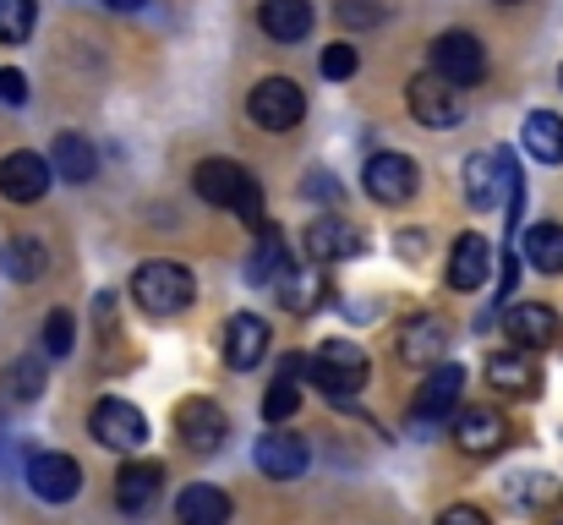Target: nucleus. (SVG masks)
Segmentation results:
<instances>
[{
	"label": "nucleus",
	"instance_id": "16",
	"mask_svg": "<svg viewBox=\"0 0 563 525\" xmlns=\"http://www.w3.org/2000/svg\"><path fill=\"white\" fill-rule=\"evenodd\" d=\"M504 438H509V422H504L493 405H471V411H460V422H454V444H460L465 455H498Z\"/></svg>",
	"mask_w": 563,
	"mask_h": 525
},
{
	"label": "nucleus",
	"instance_id": "24",
	"mask_svg": "<svg viewBox=\"0 0 563 525\" xmlns=\"http://www.w3.org/2000/svg\"><path fill=\"white\" fill-rule=\"evenodd\" d=\"M257 22H263L268 39L296 44V39L312 33V0H263V6H257Z\"/></svg>",
	"mask_w": 563,
	"mask_h": 525
},
{
	"label": "nucleus",
	"instance_id": "21",
	"mask_svg": "<svg viewBox=\"0 0 563 525\" xmlns=\"http://www.w3.org/2000/svg\"><path fill=\"white\" fill-rule=\"evenodd\" d=\"M443 350H449V324H443V318H410V324L399 329V356H405L410 367H438Z\"/></svg>",
	"mask_w": 563,
	"mask_h": 525
},
{
	"label": "nucleus",
	"instance_id": "36",
	"mask_svg": "<svg viewBox=\"0 0 563 525\" xmlns=\"http://www.w3.org/2000/svg\"><path fill=\"white\" fill-rule=\"evenodd\" d=\"M334 11H340L345 28H373V22H383V0H334Z\"/></svg>",
	"mask_w": 563,
	"mask_h": 525
},
{
	"label": "nucleus",
	"instance_id": "18",
	"mask_svg": "<svg viewBox=\"0 0 563 525\" xmlns=\"http://www.w3.org/2000/svg\"><path fill=\"white\" fill-rule=\"evenodd\" d=\"M351 252H362V230H356L351 219L329 214V219H312V225H307V258H312V263H340V258H351Z\"/></svg>",
	"mask_w": 563,
	"mask_h": 525
},
{
	"label": "nucleus",
	"instance_id": "1",
	"mask_svg": "<svg viewBox=\"0 0 563 525\" xmlns=\"http://www.w3.org/2000/svg\"><path fill=\"white\" fill-rule=\"evenodd\" d=\"M191 296H197L191 274L181 263H170V258H148V263L132 274V302H137L148 318H181L191 307Z\"/></svg>",
	"mask_w": 563,
	"mask_h": 525
},
{
	"label": "nucleus",
	"instance_id": "7",
	"mask_svg": "<svg viewBox=\"0 0 563 525\" xmlns=\"http://www.w3.org/2000/svg\"><path fill=\"white\" fill-rule=\"evenodd\" d=\"M88 433H93L104 449L137 455V449L148 444V416H143L132 400H99L93 416H88Z\"/></svg>",
	"mask_w": 563,
	"mask_h": 525
},
{
	"label": "nucleus",
	"instance_id": "42",
	"mask_svg": "<svg viewBox=\"0 0 563 525\" xmlns=\"http://www.w3.org/2000/svg\"><path fill=\"white\" fill-rule=\"evenodd\" d=\"M104 6H110V11H143L148 0H104Z\"/></svg>",
	"mask_w": 563,
	"mask_h": 525
},
{
	"label": "nucleus",
	"instance_id": "17",
	"mask_svg": "<svg viewBox=\"0 0 563 525\" xmlns=\"http://www.w3.org/2000/svg\"><path fill=\"white\" fill-rule=\"evenodd\" d=\"M252 466H257L263 477H274V482H296V477L307 471V444H301L296 433H268V438H257Z\"/></svg>",
	"mask_w": 563,
	"mask_h": 525
},
{
	"label": "nucleus",
	"instance_id": "37",
	"mask_svg": "<svg viewBox=\"0 0 563 525\" xmlns=\"http://www.w3.org/2000/svg\"><path fill=\"white\" fill-rule=\"evenodd\" d=\"M351 72H356V50H351V44H329V50H323V77L345 83Z\"/></svg>",
	"mask_w": 563,
	"mask_h": 525
},
{
	"label": "nucleus",
	"instance_id": "26",
	"mask_svg": "<svg viewBox=\"0 0 563 525\" xmlns=\"http://www.w3.org/2000/svg\"><path fill=\"white\" fill-rule=\"evenodd\" d=\"M526 154L542 160V165H563V116L553 110H531L526 116V132H520Z\"/></svg>",
	"mask_w": 563,
	"mask_h": 525
},
{
	"label": "nucleus",
	"instance_id": "35",
	"mask_svg": "<svg viewBox=\"0 0 563 525\" xmlns=\"http://www.w3.org/2000/svg\"><path fill=\"white\" fill-rule=\"evenodd\" d=\"M5 389L16 394V400H38V389H44V367L27 356V361H16L11 367V378H5Z\"/></svg>",
	"mask_w": 563,
	"mask_h": 525
},
{
	"label": "nucleus",
	"instance_id": "29",
	"mask_svg": "<svg viewBox=\"0 0 563 525\" xmlns=\"http://www.w3.org/2000/svg\"><path fill=\"white\" fill-rule=\"evenodd\" d=\"M526 263H537L542 274H563V225H531Z\"/></svg>",
	"mask_w": 563,
	"mask_h": 525
},
{
	"label": "nucleus",
	"instance_id": "25",
	"mask_svg": "<svg viewBox=\"0 0 563 525\" xmlns=\"http://www.w3.org/2000/svg\"><path fill=\"white\" fill-rule=\"evenodd\" d=\"M176 525H230V493L197 482L176 499Z\"/></svg>",
	"mask_w": 563,
	"mask_h": 525
},
{
	"label": "nucleus",
	"instance_id": "40",
	"mask_svg": "<svg viewBox=\"0 0 563 525\" xmlns=\"http://www.w3.org/2000/svg\"><path fill=\"white\" fill-rule=\"evenodd\" d=\"M307 197H323V203H340V197H345V192H340V186H334V181H329V175L318 171V175H312V181H307Z\"/></svg>",
	"mask_w": 563,
	"mask_h": 525
},
{
	"label": "nucleus",
	"instance_id": "13",
	"mask_svg": "<svg viewBox=\"0 0 563 525\" xmlns=\"http://www.w3.org/2000/svg\"><path fill=\"white\" fill-rule=\"evenodd\" d=\"M509 340L520 350H563V324L553 307H542V302H526V307H509Z\"/></svg>",
	"mask_w": 563,
	"mask_h": 525
},
{
	"label": "nucleus",
	"instance_id": "34",
	"mask_svg": "<svg viewBox=\"0 0 563 525\" xmlns=\"http://www.w3.org/2000/svg\"><path fill=\"white\" fill-rule=\"evenodd\" d=\"M71 340H77V324H71V313H66V307H55V313L44 318V350H49V356H66Z\"/></svg>",
	"mask_w": 563,
	"mask_h": 525
},
{
	"label": "nucleus",
	"instance_id": "15",
	"mask_svg": "<svg viewBox=\"0 0 563 525\" xmlns=\"http://www.w3.org/2000/svg\"><path fill=\"white\" fill-rule=\"evenodd\" d=\"M487 383L504 389V394H520V400L542 394V372H537L531 350H493L487 356Z\"/></svg>",
	"mask_w": 563,
	"mask_h": 525
},
{
	"label": "nucleus",
	"instance_id": "10",
	"mask_svg": "<svg viewBox=\"0 0 563 525\" xmlns=\"http://www.w3.org/2000/svg\"><path fill=\"white\" fill-rule=\"evenodd\" d=\"M27 488L44 504H71L82 493V466L71 455H33L27 460Z\"/></svg>",
	"mask_w": 563,
	"mask_h": 525
},
{
	"label": "nucleus",
	"instance_id": "33",
	"mask_svg": "<svg viewBox=\"0 0 563 525\" xmlns=\"http://www.w3.org/2000/svg\"><path fill=\"white\" fill-rule=\"evenodd\" d=\"M33 0H0V44H22L33 33Z\"/></svg>",
	"mask_w": 563,
	"mask_h": 525
},
{
	"label": "nucleus",
	"instance_id": "32",
	"mask_svg": "<svg viewBox=\"0 0 563 525\" xmlns=\"http://www.w3.org/2000/svg\"><path fill=\"white\" fill-rule=\"evenodd\" d=\"M559 499H563V482H553V477H520V482H509V504L542 510V504H559Z\"/></svg>",
	"mask_w": 563,
	"mask_h": 525
},
{
	"label": "nucleus",
	"instance_id": "19",
	"mask_svg": "<svg viewBox=\"0 0 563 525\" xmlns=\"http://www.w3.org/2000/svg\"><path fill=\"white\" fill-rule=\"evenodd\" d=\"M487 274H493V247L476 230H465L449 252V291H482Z\"/></svg>",
	"mask_w": 563,
	"mask_h": 525
},
{
	"label": "nucleus",
	"instance_id": "41",
	"mask_svg": "<svg viewBox=\"0 0 563 525\" xmlns=\"http://www.w3.org/2000/svg\"><path fill=\"white\" fill-rule=\"evenodd\" d=\"M515 280H520V263H515V247L504 252V302L515 296Z\"/></svg>",
	"mask_w": 563,
	"mask_h": 525
},
{
	"label": "nucleus",
	"instance_id": "30",
	"mask_svg": "<svg viewBox=\"0 0 563 525\" xmlns=\"http://www.w3.org/2000/svg\"><path fill=\"white\" fill-rule=\"evenodd\" d=\"M44 247L38 241H27V236H16V241H5L0 247V269H5V280H38L44 274Z\"/></svg>",
	"mask_w": 563,
	"mask_h": 525
},
{
	"label": "nucleus",
	"instance_id": "27",
	"mask_svg": "<svg viewBox=\"0 0 563 525\" xmlns=\"http://www.w3.org/2000/svg\"><path fill=\"white\" fill-rule=\"evenodd\" d=\"M49 171L60 175V181H71V186L93 181V143L82 132H60L55 149H49Z\"/></svg>",
	"mask_w": 563,
	"mask_h": 525
},
{
	"label": "nucleus",
	"instance_id": "4",
	"mask_svg": "<svg viewBox=\"0 0 563 525\" xmlns=\"http://www.w3.org/2000/svg\"><path fill=\"white\" fill-rule=\"evenodd\" d=\"M465 197L471 208H493L498 197H509V208H520V165L509 149H482L465 160Z\"/></svg>",
	"mask_w": 563,
	"mask_h": 525
},
{
	"label": "nucleus",
	"instance_id": "14",
	"mask_svg": "<svg viewBox=\"0 0 563 525\" xmlns=\"http://www.w3.org/2000/svg\"><path fill=\"white\" fill-rule=\"evenodd\" d=\"M219 350H224V367H230V372H252V367L268 356V324H263L257 313H235V318L224 324Z\"/></svg>",
	"mask_w": 563,
	"mask_h": 525
},
{
	"label": "nucleus",
	"instance_id": "12",
	"mask_svg": "<svg viewBox=\"0 0 563 525\" xmlns=\"http://www.w3.org/2000/svg\"><path fill=\"white\" fill-rule=\"evenodd\" d=\"M49 181H55L49 160L33 149H16L0 160V197H11V203H38L49 192Z\"/></svg>",
	"mask_w": 563,
	"mask_h": 525
},
{
	"label": "nucleus",
	"instance_id": "9",
	"mask_svg": "<svg viewBox=\"0 0 563 525\" xmlns=\"http://www.w3.org/2000/svg\"><path fill=\"white\" fill-rule=\"evenodd\" d=\"M176 433H181V444H187L191 455H213V449H224V438H230V416H224L213 400H181Z\"/></svg>",
	"mask_w": 563,
	"mask_h": 525
},
{
	"label": "nucleus",
	"instance_id": "5",
	"mask_svg": "<svg viewBox=\"0 0 563 525\" xmlns=\"http://www.w3.org/2000/svg\"><path fill=\"white\" fill-rule=\"evenodd\" d=\"M432 77H443L449 88H476L487 77V50L476 33H443L432 44Z\"/></svg>",
	"mask_w": 563,
	"mask_h": 525
},
{
	"label": "nucleus",
	"instance_id": "22",
	"mask_svg": "<svg viewBox=\"0 0 563 525\" xmlns=\"http://www.w3.org/2000/svg\"><path fill=\"white\" fill-rule=\"evenodd\" d=\"M460 394H465V367H454V361H438L432 372H427V383H421V394H416V416H443V411H454L460 405Z\"/></svg>",
	"mask_w": 563,
	"mask_h": 525
},
{
	"label": "nucleus",
	"instance_id": "28",
	"mask_svg": "<svg viewBox=\"0 0 563 525\" xmlns=\"http://www.w3.org/2000/svg\"><path fill=\"white\" fill-rule=\"evenodd\" d=\"M285 241H279V230L274 225H257V252L246 258V280L252 285H274L279 274H285Z\"/></svg>",
	"mask_w": 563,
	"mask_h": 525
},
{
	"label": "nucleus",
	"instance_id": "11",
	"mask_svg": "<svg viewBox=\"0 0 563 525\" xmlns=\"http://www.w3.org/2000/svg\"><path fill=\"white\" fill-rule=\"evenodd\" d=\"M405 105H410V116H416L427 132H443V127L460 121V88H449L443 77H427V72L410 83Z\"/></svg>",
	"mask_w": 563,
	"mask_h": 525
},
{
	"label": "nucleus",
	"instance_id": "6",
	"mask_svg": "<svg viewBox=\"0 0 563 525\" xmlns=\"http://www.w3.org/2000/svg\"><path fill=\"white\" fill-rule=\"evenodd\" d=\"M246 110H252V121H257L263 132H290V127L307 116V94H301V83H290V77H263V83L252 88Z\"/></svg>",
	"mask_w": 563,
	"mask_h": 525
},
{
	"label": "nucleus",
	"instance_id": "23",
	"mask_svg": "<svg viewBox=\"0 0 563 525\" xmlns=\"http://www.w3.org/2000/svg\"><path fill=\"white\" fill-rule=\"evenodd\" d=\"M279 296H285V307H290V313H318V307L329 302L323 263H307V269L285 263V274H279Z\"/></svg>",
	"mask_w": 563,
	"mask_h": 525
},
{
	"label": "nucleus",
	"instance_id": "8",
	"mask_svg": "<svg viewBox=\"0 0 563 525\" xmlns=\"http://www.w3.org/2000/svg\"><path fill=\"white\" fill-rule=\"evenodd\" d=\"M416 186H421V171H416L410 154H373V160H367V197L383 203V208L410 203Z\"/></svg>",
	"mask_w": 563,
	"mask_h": 525
},
{
	"label": "nucleus",
	"instance_id": "43",
	"mask_svg": "<svg viewBox=\"0 0 563 525\" xmlns=\"http://www.w3.org/2000/svg\"><path fill=\"white\" fill-rule=\"evenodd\" d=\"M498 6H515V0H498Z\"/></svg>",
	"mask_w": 563,
	"mask_h": 525
},
{
	"label": "nucleus",
	"instance_id": "20",
	"mask_svg": "<svg viewBox=\"0 0 563 525\" xmlns=\"http://www.w3.org/2000/svg\"><path fill=\"white\" fill-rule=\"evenodd\" d=\"M159 488H165V466H159V460L121 466V477H115V504H121L126 515H143V510L159 499Z\"/></svg>",
	"mask_w": 563,
	"mask_h": 525
},
{
	"label": "nucleus",
	"instance_id": "3",
	"mask_svg": "<svg viewBox=\"0 0 563 525\" xmlns=\"http://www.w3.org/2000/svg\"><path fill=\"white\" fill-rule=\"evenodd\" d=\"M312 378H318V389L340 405H351L362 389H367V350L351 346V340H323V346L312 350V367H307Z\"/></svg>",
	"mask_w": 563,
	"mask_h": 525
},
{
	"label": "nucleus",
	"instance_id": "39",
	"mask_svg": "<svg viewBox=\"0 0 563 525\" xmlns=\"http://www.w3.org/2000/svg\"><path fill=\"white\" fill-rule=\"evenodd\" d=\"M438 525H493V521H487L476 504H454V510H449V515H443Z\"/></svg>",
	"mask_w": 563,
	"mask_h": 525
},
{
	"label": "nucleus",
	"instance_id": "2",
	"mask_svg": "<svg viewBox=\"0 0 563 525\" xmlns=\"http://www.w3.org/2000/svg\"><path fill=\"white\" fill-rule=\"evenodd\" d=\"M197 197L213 208H235L246 225H263V186L235 160H202L197 165Z\"/></svg>",
	"mask_w": 563,
	"mask_h": 525
},
{
	"label": "nucleus",
	"instance_id": "38",
	"mask_svg": "<svg viewBox=\"0 0 563 525\" xmlns=\"http://www.w3.org/2000/svg\"><path fill=\"white\" fill-rule=\"evenodd\" d=\"M0 99H5V105H22V99H27V77L5 66V72H0Z\"/></svg>",
	"mask_w": 563,
	"mask_h": 525
},
{
	"label": "nucleus",
	"instance_id": "31",
	"mask_svg": "<svg viewBox=\"0 0 563 525\" xmlns=\"http://www.w3.org/2000/svg\"><path fill=\"white\" fill-rule=\"evenodd\" d=\"M296 383H301V361H285V372H279V378L268 383V394H263V416H268V422H285V416H296V405H301Z\"/></svg>",
	"mask_w": 563,
	"mask_h": 525
}]
</instances>
